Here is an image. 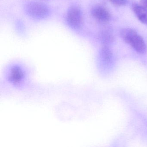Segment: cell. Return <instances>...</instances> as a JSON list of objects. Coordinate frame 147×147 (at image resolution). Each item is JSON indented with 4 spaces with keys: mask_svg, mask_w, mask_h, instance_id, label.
Masks as SVG:
<instances>
[{
    "mask_svg": "<svg viewBox=\"0 0 147 147\" xmlns=\"http://www.w3.org/2000/svg\"><path fill=\"white\" fill-rule=\"evenodd\" d=\"M120 34L123 40L137 52L140 54L146 52L147 48L145 42L136 31L130 28H125L120 31Z\"/></svg>",
    "mask_w": 147,
    "mask_h": 147,
    "instance_id": "obj_1",
    "label": "cell"
},
{
    "mask_svg": "<svg viewBox=\"0 0 147 147\" xmlns=\"http://www.w3.org/2000/svg\"><path fill=\"white\" fill-rule=\"evenodd\" d=\"M26 11L29 16L36 20H42L48 17L49 9L46 5L38 2H30L26 7Z\"/></svg>",
    "mask_w": 147,
    "mask_h": 147,
    "instance_id": "obj_2",
    "label": "cell"
},
{
    "mask_svg": "<svg viewBox=\"0 0 147 147\" xmlns=\"http://www.w3.org/2000/svg\"><path fill=\"white\" fill-rule=\"evenodd\" d=\"M68 24L74 30H79L83 23L82 12L79 7L73 6L69 8L67 14Z\"/></svg>",
    "mask_w": 147,
    "mask_h": 147,
    "instance_id": "obj_3",
    "label": "cell"
},
{
    "mask_svg": "<svg viewBox=\"0 0 147 147\" xmlns=\"http://www.w3.org/2000/svg\"><path fill=\"white\" fill-rule=\"evenodd\" d=\"M100 58L102 65L101 67L105 72L110 71L114 65V57L111 51L107 46H104L101 49Z\"/></svg>",
    "mask_w": 147,
    "mask_h": 147,
    "instance_id": "obj_4",
    "label": "cell"
},
{
    "mask_svg": "<svg viewBox=\"0 0 147 147\" xmlns=\"http://www.w3.org/2000/svg\"><path fill=\"white\" fill-rule=\"evenodd\" d=\"M91 14L96 20L102 23H107L111 19L110 12L102 6H96L93 7L91 11Z\"/></svg>",
    "mask_w": 147,
    "mask_h": 147,
    "instance_id": "obj_5",
    "label": "cell"
},
{
    "mask_svg": "<svg viewBox=\"0 0 147 147\" xmlns=\"http://www.w3.org/2000/svg\"><path fill=\"white\" fill-rule=\"evenodd\" d=\"M132 10L138 20L144 24L147 25V7L142 5L133 4Z\"/></svg>",
    "mask_w": 147,
    "mask_h": 147,
    "instance_id": "obj_6",
    "label": "cell"
},
{
    "mask_svg": "<svg viewBox=\"0 0 147 147\" xmlns=\"http://www.w3.org/2000/svg\"><path fill=\"white\" fill-rule=\"evenodd\" d=\"M24 77V71L20 67L15 66L12 67L9 74V79L13 84H18L23 80Z\"/></svg>",
    "mask_w": 147,
    "mask_h": 147,
    "instance_id": "obj_7",
    "label": "cell"
},
{
    "mask_svg": "<svg viewBox=\"0 0 147 147\" xmlns=\"http://www.w3.org/2000/svg\"><path fill=\"white\" fill-rule=\"evenodd\" d=\"M102 36L103 42L105 43V44H107L111 42L112 41V36L110 32L108 33V32H106L102 34Z\"/></svg>",
    "mask_w": 147,
    "mask_h": 147,
    "instance_id": "obj_8",
    "label": "cell"
},
{
    "mask_svg": "<svg viewBox=\"0 0 147 147\" xmlns=\"http://www.w3.org/2000/svg\"><path fill=\"white\" fill-rule=\"evenodd\" d=\"M109 1L115 5L123 6L126 4L125 0H109Z\"/></svg>",
    "mask_w": 147,
    "mask_h": 147,
    "instance_id": "obj_9",
    "label": "cell"
},
{
    "mask_svg": "<svg viewBox=\"0 0 147 147\" xmlns=\"http://www.w3.org/2000/svg\"><path fill=\"white\" fill-rule=\"evenodd\" d=\"M141 5L147 7V0H140Z\"/></svg>",
    "mask_w": 147,
    "mask_h": 147,
    "instance_id": "obj_10",
    "label": "cell"
}]
</instances>
